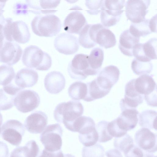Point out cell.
<instances>
[{"instance_id": "1", "label": "cell", "mask_w": 157, "mask_h": 157, "mask_svg": "<svg viewBox=\"0 0 157 157\" xmlns=\"http://www.w3.org/2000/svg\"><path fill=\"white\" fill-rule=\"evenodd\" d=\"M84 107L78 101H70L59 104L54 111V117L57 122L63 123L68 130L75 121L82 116Z\"/></svg>"}, {"instance_id": "2", "label": "cell", "mask_w": 157, "mask_h": 157, "mask_svg": "<svg viewBox=\"0 0 157 157\" xmlns=\"http://www.w3.org/2000/svg\"><path fill=\"white\" fill-rule=\"evenodd\" d=\"M31 26L36 35L51 37L57 35L61 30L62 24L60 19L52 14L36 16L32 20Z\"/></svg>"}, {"instance_id": "3", "label": "cell", "mask_w": 157, "mask_h": 157, "mask_svg": "<svg viewBox=\"0 0 157 157\" xmlns=\"http://www.w3.org/2000/svg\"><path fill=\"white\" fill-rule=\"evenodd\" d=\"M22 61L26 67L41 71L48 70L52 64L49 55L34 45L29 46L24 49Z\"/></svg>"}, {"instance_id": "4", "label": "cell", "mask_w": 157, "mask_h": 157, "mask_svg": "<svg viewBox=\"0 0 157 157\" xmlns=\"http://www.w3.org/2000/svg\"><path fill=\"white\" fill-rule=\"evenodd\" d=\"M4 33L7 41L22 44L28 42L31 36L28 27L25 22L20 20L13 21L10 18H6Z\"/></svg>"}, {"instance_id": "5", "label": "cell", "mask_w": 157, "mask_h": 157, "mask_svg": "<svg viewBox=\"0 0 157 157\" xmlns=\"http://www.w3.org/2000/svg\"><path fill=\"white\" fill-rule=\"evenodd\" d=\"M134 86L136 91L142 95L149 105L157 106V86L152 75H144L135 79Z\"/></svg>"}, {"instance_id": "6", "label": "cell", "mask_w": 157, "mask_h": 157, "mask_svg": "<svg viewBox=\"0 0 157 157\" xmlns=\"http://www.w3.org/2000/svg\"><path fill=\"white\" fill-rule=\"evenodd\" d=\"M88 57V55L83 54H78L75 56L67 68L68 74L71 78L83 80L89 75L98 74L90 67Z\"/></svg>"}, {"instance_id": "7", "label": "cell", "mask_w": 157, "mask_h": 157, "mask_svg": "<svg viewBox=\"0 0 157 157\" xmlns=\"http://www.w3.org/2000/svg\"><path fill=\"white\" fill-rule=\"evenodd\" d=\"M63 129L58 123L48 125L40 136V140L45 149L51 152L61 149L62 144Z\"/></svg>"}, {"instance_id": "8", "label": "cell", "mask_w": 157, "mask_h": 157, "mask_svg": "<svg viewBox=\"0 0 157 157\" xmlns=\"http://www.w3.org/2000/svg\"><path fill=\"white\" fill-rule=\"evenodd\" d=\"M25 129L20 121L14 119L6 121L2 127V139L11 144L18 146L21 143Z\"/></svg>"}, {"instance_id": "9", "label": "cell", "mask_w": 157, "mask_h": 157, "mask_svg": "<svg viewBox=\"0 0 157 157\" xmlns=\"http://www.w3.org/2000/svg\"><path fill=\"white\" fill-rule=\"evenodd\" d=\"M40 103V98L38 94L30 90L20 91L14 100L17 109L24 113L33 111L39 106Z\"/></svg>"}, {"instance_id": "10", "label": "cell", "mask_w": 157, "mask_h": 157, "mask_svg": "<svg viewBox=\"0 0 157 157\" xmlns=\"http://www.w3.org/2000/svg\"><path fill=\"white\" fill-rule=\"evenodd\" d=\"M149 0H128L125 5V14L127 19L132 23H138L143 21L148 11Z\"/></svg>"}, {"instance_id": "11", "label": "cell", "mask_w": 157, "mask_h": 157, "mask_svg": "<svg viewBox=\"0 0 157 157\" xmlns=\"http://www.w3.org/2000/svg\"><path fill=\"white\" fill-rule=\"evenodd\" d=\"M55 49L59 53L66 55L73 54L79 48L78 39L71 34L63 33L55 38L54 43Z\"/></svg>"}, {"instance_id": "12", "label": "cell", "mask_w": 157, "mask_h": 157, "mask_svg": "<svg viewBox=\"0 0 157 157\" xmlns=\"http://www.w3.org/2000/svg\"><path fill=\"white\" fill-rule=\"evenodd\" d=\"M135 142L145 152L152 153L157 151V135L149 129L142 128L136 133Z\"/></svg>"}, {"instance_id": "13", "label": "cell", "mask_w": 157, "mask_h": 157, "mask_svg": "<svg viewBox=\"0 0 157 157\" xmlns=\"http://www.w3.org/2000/svg\"><path fill=\"white\" fill-rule=\"evenodd\" d=\"M157 39L152 38L144 43H139L133 50V56L143 62H150L157 59Z\"/></svg>"}, {"instance_id": "14", "label": "cell", "mask_w": 157, "mask_h": 157, "mask_svg": "<svg viewBox=\"0 0 157 157\" xmlns=\"http://www.w3.org/2000/svg\"><path fill=\"white\" fill-rule=\"evenodd\" d=\"M22 52V48L17 44L6 40L0 49V62L13 65L20 60Z\"/></svg>"}, {"instance_id": "15", "label": "cell", "mask_w": 157, "mask_h": 157, "mask_svg": "<svg viewBox=\"0 0 157 157\" xmlns=\"http://www.w3.org/2000/svg\"><path fill=\"white\" fill-rule=\"evenodd\" d=\"M119 69L116 66L110 65L104 67L96 78L97 82L102 89L110 91L118 81L120 75Z\"/></svg>"}, {"instance_id": "16", "label": "cell", "mask_w": 157, "mask_h": 157, "mask_svg": "<svg viewBox=\"0 0 157 157\" xmlns=\"http://www.w3.org/2000/svg\"><path fill=\"white\" fill-rule=\"evenodd\" d=\"M134 80L132 79L126 85L124 98L121 99L120 104L121 110L127 108L136 109L143 102V96L139 94L135 88Z\"/></svg>"}, {"instance_id": "17", "label": "cell", "mask_w": 157, "mask_h": 157, "mask_svg": "<svg viewBox=\"0 0 157 157\" xmlns=\"http://www.w3.org/2000/svg\"><path fill=\"white\" fill-rule=\"evenodd\" d=\"M48 117L44 112L35 111L26 119L24 125L29 132L33 134L41 133L45 128L48 123Z\"/></svg>"}, {"instance_id": "18", "label": "cell", "mask_w": 157, "mask_h": 157, "mask_svg": "<svg viewBox=\"0 0 157 157\" xmlns=\"http://www.w3.org/2000/svg\"><path fill=\"white\" fill-rule=\"evenodd\" d=\"M86 24V19L83 14L76 10L67 16L64 20L63 26L64 30L68 33L79 34Z\"/></svg>"}, {"instance_id": "19", "label": "cell", "mask_w": 157, "mask_h": 157, "mask_svg": "<svg viewBox=\"0 0 157 157\" xmlns=\"http://www.w3.org/2000/svg\"><path fill=\"white\" fill-rule=\"evenodd\" d=\"M121 110V114L116 119V123L121 129L127 132L136 126L138 120L139 112L136 109L134 108H127Z\"/></svg>"}, {"instance_id": "20", "label": "cell", "mask_w": 157, "mask_h": 157, "mask_svg": "<svg viewBox=\"0 0 157 157\" xmlns=\"http://www.w3.org/2000/svg\"><path fill=\"white\" fill-rule=\"evenodd\" d=\"M66 80L63 74L58 71L50 72L44 79V86L46 90L51 94H56L65 87Z\"/></svg>"}, {"instance_id": "21", "label": "cell", "mask_w": 157, "mask_h": 157, "mask_svg": "<svg viewBox=\"0 0 157 157\" xmlns=\"http://www.w3.org/2000/svg\"><path fill=\"white\" fill-rule=\"evenodd\" d=\"M102 26L100 23L86 24L79 34V44L86 48H90L95 46L97 44L95 42L96 33Z\"/></svg>"}, {"instance_id": "22", "label": "cell", "mask_w": 157, "mask_h": 157, "mask_svg": "<svg viewBox=\"0 0 157 157\" xmlns=\"http://www.w3.org/2000/svg\"><path fill=\"white\" fill-rule=\"evenodd\" d=\"M21 89L12 83L0 89V111L6 110L14 105V100Z\"/></svg>"}, {"instance_id": "23", "label": "cell", "mask_w": 157, "mask_h": 157, "mask_svg": "<svg viewBox=\"0 0 157 157\" xmlns=\"http://www.w3.org/2000/svg\"><path fill=\"white\" fill-rule=\"evenodd\" d=\"M37 72L33 69L23 68L17 72L15 78V83L22 89L35 85L38 79Z\"/></svg>"}, {"instance_id": "24", "label": "cell", "mask_w": 157, "mask_h": 157, "mask_svg": "<svg viewBox=\"0 0 157 157\" xmlns=\"http://www.w3.org/2000/svg\"><path fill=\"white\" fill-rule=\"evenodd\" d=\"M140 38L132 35L128 29L124 30L120 35L119 48L124 55L133 56V50L134 47L139 42Z\"/></svg>"}, {"instance_id": "25", "label": "cell", "mask_w": 157, "mask_h": 157, "mask_svg": "<svg viewBox=\"0 0 157 157\" xmlns=\"http://www.w3.org/2000/svg\"><path fill=\"white\" fill-rule=\"evenodd\" d=\"M115 36L107 28L102 25L96 33L95 42L106 49L114 47L116 44Z\"/></svg>"}, {"instance_id": "26", "label": "cell", "mask_w": 157, "mask_h": 157, "mask_svg": "<svg viewBox=\"0 0 157 157\" xmlns=\"http://www.w3.org/2000/svg\"><path fill=\"white\" fill-rule=\"evenodd\" d=\"M60 0H27L25 4L27 12L29 8L35 10L43 11V13H50L52 10L55 9L60 3Z\"/></svg>"}, {"instance_id": "27", "label": "cell", "mask_w": 157, "mask_h": 157, "mask_svg": "<svg viewBox=\"0 0 157 157\" xmlns=\"http://www.w3.org/2000/svg\"><path fill=\"white\" fill-rule=\"evenodd\" d=\"M87 85V94L84 101L87 102L101 98L109 94V91L101 88L97 83L96 78L86 83Z\"/></svg>"}, {"instance_id": "28", "label": "cell", "mask_w": 157, "mask_h": 157, "mask_svg": "<svg viewBox=\"0 0 157 157\" xmlns=\"http://www.w3.org/2000/svg\"><path fill=\"white\" fill-rule=\"evenodd\" d=\"M124 10H115L102 8L100 18L102 25L108 28L116 25L120 21Z\"/></svg>"}, {"instance_id": "29", "label": "cell", "mask_w": 157, "mask_h": 157, "mask_svg": "<svg viewBox=\"0 0 157 157\" xmlns=\"http://www.w3.org/2000/svg\"><path fill=\"white\" fill-rule=\"evenodd\" d=\"M157 112L151 110H147L139 115V125L143 128L157 130Z\"/></svg>"}, {"instance_id": "30", "label": "cell", "mask_w": 157, "mask_h": 157, "mask_svg": "<svg viewBox=\"0 0 157 157\" xmlns=\"http://www.w3.org/2000/svg\"><path fill=\"white\" fill-rule=\"evenodd\" d=\"M69 96L75 100H84L87 94L86 83L81 81H76L71 84L68 90Z\"/></svg>"}, {"instance_id": "31", "label": "cell", "mask_w": 157, "mask_h": 157, "mask_svg": "<svg viewBox=\"0 0 157 157\" xmlns=\"http://www.w3.org/2000/svg\"><path fill=\"white\" fill-rule=\"evenodd\" d=\"M150 19L145 18L143 21L138 23H132L128 29L134 36L140 38L145 37L151 33L149 26Z\"/></svg>"}, {"instance_id": "32", "label": "cell", "mask_w": 157, "mask_h": 157, "mask_svg": "<svg viewBox=\"0 0 157 157\" xmlns=\"http://www.w3.org/2000/svg\"><path fill=\"white\" fill-rule=\"evenodd\" d=\"M104 52L101 48H94L89 56L88 61L91 68L98 73L104 60Z\"/></svg>"}, {"instance_id": "33", "label": "cell", "mask_w": 157, "mask_h": 157, "mask_svg": "<svg viewBox=\"0 0 157 157\" xmlns=\"http://www.w3.org/2000/svg\"><path fill=\"white\" fill-rule=\"evenodd\" d=\"M131 66L134 73L140 75H148L151 72L153 68L151 62H143L135 58L132 61Z\"/></svg>"}, {"instance_id": "34", "label": "cell", "mask_w": 157, "mask_h": 157, "mask_svg": "<svg viewBox=\"0 0 157 157\" xmlns=\"http://www.w3.org/2000/svg\"><path fill=\"white\" fill-rule=\"evenodd\" d=\"M15 76L12 67L6 64L0 66V85L5 86L10 84Z\"/></svg>"}, {"instance_id": "35", "label": "cell", "mask_w": 157, "mask_h": 157, "mask_svg": "<svg viewBox=\"0 0 157 157\" xmlns=\"http://www.w3.org/2000/svg\"><path fill=\"white\" fill-rule=\"evenodd\" d=\"M105 154L104 147L99 144L84 147L82 150V157H104Z\"/></svg>"}, {"instance_id": "36", "label": "cell", "mask_w": 157, "mask_h": 157, "mask_svg": "<svg viewBox=\"0 0 157 157\" xmlns=\"http://www.w3.org/2000/svg\"><path fill=\"white\" fill-rule=\"evenodd\" d=\"M133 144V139L128 134H126L121 137L116 138L113 142L115 147L124 153Z\"/></svg>"}, {"instance_id": "37", "label": "cell", "mask_w": 157, "mask_h": 157, "mask_svg": "<svg viewBox=\"0 0 157 157\" xmlns=\"http://www.w3.org/2000/svg\"><path fill=\"white\" fill-rule=\"evenodd\" d=\"M78 138L80 142L85 147L95 145L98 140V136L96 129L83 134H79Z\"/></svg>"}, {"instance_id": "38", "label": "cell", "mask_w": 157, "mask_h": 157, "mask_svg": "<svg viewBox=\"0 0 157 157\" xmlns=\"http://www.w3.org/2000/svg\"><path fill=\"white\" fill-rule=\"evenodd\" d=\"M108 121H103L99 122L97 124L96 129L98 136V141L101 143L107 142L112 138L109 134L107 129Z\"/></svg>"}, {"instance_id": "39", "label": "cell", "mask_w": 157, "mask_h": 157, "mask_svg": "<svg viewBox=\"0 0 157 157\" xmlns=\"http://www.w3.org/2000/svg\"><path fill=\"white\" fill-rule=\"evenodd\" d=\"M107 129L109 134L113 137H120L127 133L120 128L117 124L116 119L110 122H108Z\"/></svg>"}, {"instance_id": "40", "label": "cell", "mask_w": 157, "mask_h": 157, "mask_svg": "<svg viewBox=\"0 0 157 157\" xmlns=\"http://www.w3.org/2000/svg\"><path fill=\"white\" fill-rule=\"evenodd\" d=\"M23 147L27 157H37L38 155L40 149L35 140L29 141Z\"/></svg>"}, {"instance_id": "41", "label": "cell", "mask_w": 157, "mask_h": 157, "mask_svg": "<svg viewBox=\"0 0 157 157\" xmlns=\"http://www.w3.org/2000/svg\"><path fill=\"white\" fill-rule=\"evenodd\" d=\"M104 0H86L85 4L89 9L88 13L92 15H97L101 11Z\"/></svg>"}, {"instance_id": "42", "label": "cell", "mask_w": 157, "mask_h": 157, "mask_svg": "<svg viewBox=\"0 0 157 157\" xmlns=\"http://www.w3.org/2000/svg\"><path fill=\"white\" fill-rule=\"evenodd\" d=\"M125 2V1L124 0H104L102 8L115 10H122Z\"/></svg>"}, {"instance_id": "43", "label": "cell", "mask_w": 157, "mask_h": 157, "mask_svg": "<svg viewBox=\"0 0 157 157\" xmlns=\"http://www.w3.org/2000/svg\"><path fill=\"white\" fill-rule=\"evenodd\" d=\"M125 157H143V151L134 144L125 152L124 153Z\"/></svg>"}, {"instance_id": "44", "label": "cell", "mask_w": 157, "mask_h": 157, "mask_svg": "<svg viewBox=\"0 0 157 157\" xmlns=\"http://www.w3.org/2000/svg\"><path fill=\"white\" fill-rule=\"evenodd\" d=\"M41 157H63V154L62 151H59L51 152L48 151L45 149H44L40 155Z\"/></svg>"}, {"instance_id": "45", "label": "cell", "mask_w": 157, "mask_h": 157, "mask_svg": "<svg viewBox=\"0 0 157 157\" xmlns=\"http://www.w3.org/2000/svg\"><path fill=\"white\" fill-rule=\"evenodd\" d=\"M10 157H27L23 146L17 147L11 152Z\"/></svg>"}, {"instance_id": "46", "label": "cell", "mask_w": 157, "mask_h": 157, "mask_svg": "<svg viewBox=\"0 0 157 157\" xmlns=\"http://www.w3.org/2000/svg\"><path fill=\"white\" fill-rule=\"evenodd\" d=\"M9 150L7 145L0 141V157H8Z\"/></svg>"}, {"instance_id": "47", "label": "cell", "mask_w": 157, "mask_h": 157, "mask_svg": "<svg viewBox=\"0 0 157 157\" xmlns=\"http://www.w3.org/2000/svg\"><path fill=\"white\" fill-rule=\"evenodd\" d=\"M105 154L107 157H123L121 152L115 149H111L107 151Z\"/></svg>"}, {"instance_id": "48", "label": "cell", "mask_w": 157, "mask_h": 157, "mask_svg": "<svg viewBox=\"0 0 157 157\" xmlns=\"http://www.w3.org/2000/svg\"><path fill=\"white\" fill-rule=\"evenodd\" d=\"M7 1H0V24L4 25L6 22V19L3 16L4 10L3 9Z\"/></svg>"}, {"instance_id": "49", "label": "cell", "mask_w": 157, "mask_h": 157, "mask_svg": "<svg viewBox=\"0 0 157 157\" xmlns=\"http://www.w3.org/2000/svg\"><path fill=\"white\" fill-rule=\"evenodd\" d=\"M156 14L149 21V26L151 32H156Z\"/></svg>"}, {"instance_id": "50", "label": "cell", "mask_w": 157, "mask_h": 157, "mask_svg": "<svg viewBox=\"0 0 157 157\" xmlns=\"http://www.w3.org/2000/svg\"><path fill=\"white\" fill-rule=\"evenodd\" d=\"M6 40L4 33V25L0 24V49Z\"/></svg>"}, {"instance_id": "51", "label": "cell", "mask_w": 157, "mask_h": 157, "mask_svg": "<svg viewBox=\"0 0 157 157\" xmlns=\"http://www.w3.org/2000/svg\"><path fill=\"white\" fill-rule=\"evenodd\" d=\"M143 157H157L151 153L145 152L144 153Z\"/></svg>"}, {"instance_id": "52", "label": "cell", "mask_w": 157, "mask_h": 157, "mask_svg": "<svg viewBox=\"0 0 157 157\" xmlns=\"http://www.w3.org/2000/svg\"><path fill=\"white\" fill-rule=\"evenodd\" d=\"M3 121L2 116V114L0 112V135L1 133L2 128L1 126L2 124Z\"/></svg>"}, {"instance_id": "53", "label": "cell", "mask_w": 157, "mask_h": 157, "mask_svg": "<svg viewBox=\"0 0 157 157\" xmlns=\"http://www.w3.org/2000/svg\"><path fill=\"white\" fill-rule=\"evenodd\" d=\"M63 157H75L74 155L69 154H63Z\"/></svg>"}, {"instance_id": "54", "label": "cell", "mask_w": 157, "mask_h": 157, "mask_svg": "<svg viewBox=\"0 0 157 157\" xmlns=\"http://www.w3.org/2000/svg\"><path fill=\"white\" fill-rule=\"evenodd\" d=\"M41 157L40 156H40H39V157Z\"/></svg>"}]
</instances>
